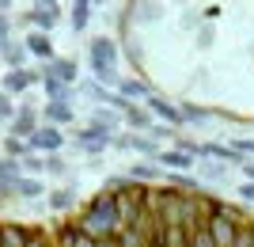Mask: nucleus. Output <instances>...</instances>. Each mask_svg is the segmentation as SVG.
Here are the masks:
<instances>
[{"label": "nucleus", "instance_id": "f257e3e1", "mask_svg": "<svg viewBox=\"0 0 254 247\" xmlns=\"http://www.w3.org/2000/svg\"><path fill=\"white\" fill-rule=\"evenodd\" d=\"M53 247H254V217L186 186H110L53 232Z\"/></svg>", "mask_w": 254, "mask_h": 247}]
</instances>
